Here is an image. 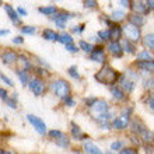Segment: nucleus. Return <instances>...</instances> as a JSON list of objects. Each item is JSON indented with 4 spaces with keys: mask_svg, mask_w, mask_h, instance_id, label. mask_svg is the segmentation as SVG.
Returning a JSON list of instances; mask_svg holds the SVG:
<instances>
[{
    "mask_svg": "<svg viewBox=\"0 0 154 154\" xmlns=\"http://www.w3.org/2000/svg\"><path fill=\"white\" fill-rule=\"evenodd\" d=\"M56 143H57V146H60V147H63V149H66V147H69L70 140H69L67 137H66L65 134H62L60 137H57V139H56Z\"/></svg>",
    "mask_w": 154,
    "mask_h": 154,
    "instance_id": "nucleus-29",
    "label": "nucleus"
},
{
    "mask_svg": "<svg viewBox=\"0 0 154 154\" xmlns=\"http://www.w3.org/2000/svg\"><path fill=\"white\" fill-rule=\"evenodd\" d=\"M17 59H18V56H17V53L13 52V51H6V52L2 55V60H3V63H6V65H11Z\"/></svg>",
    "mask_w": 154,
    "mask_h": 154,
    "instance_id": "nucleus-11",
    "label": "nucleus"
},
{
    "mask_svg": "<svg viewBox=\"0 0 154 154\" xmlns=\"http://www.w3.org/2000/svg\"><path fill=\"white\" fill-rule=\"evenodd\" d=\"M125 16H126V14L122 11V10H114V11L111 13L109 18L114 21V23H119V21H122L123 18H125Z\"/></svg>",
    "mask_w": 154,
    "mask_h": 154,
    "instance_id": "nucleus-25",
    "label": "nucleus"
},
{
    "mask_svg": "<svg viewBox=\"0 0 154 154\" xmlns=\"http://www.w3.org/2000/svg\"><path fill=\"white\" fill-rule=\"evenodd\" d=\"M143 85L146 87V88H154V79H147V80L143 81Z\"/></svg>",
    "mask_w": 154,
    "mask_h": 154,
    "instance_id": "nucleus-37",
    "label": "nucleus"
},
{
    "mask_svg": "<svg viewBox=\"0 0 154 154\" xmlns=\"http://www.w3.org/2000/svg\"><path fill=\"white\" fill-rule=\"evenodd\" d=\"M57 41H59V42H62L63 45H66V44L73 42V38H72V35H70V34H60V35H59V38H57Z\"/></svg>",
    "mask_w": 154,
    "mask_h": 154,
    "instance_id": "nucleus-30",
    "label": "nucleus"
},
{
    "mask_svg": "<svg viewBox=\"0 0 154 154\" xmlns=\"http://www.w3.org/2000/svg\"><path fill=\"white\" fill-rule=\"evenodd\" d=\"M144 128H146V126L142 123V121H139V119H133V122H132V130H133V133L140 134Z\"/></svg>",
    "mask_w": 154,
    "mask_h": 154,
    "instance_id": "nucleus-24",
    "label": "nucleus"
},
{
    "mask_svg": "<svg viewBox=\"0 0 154 154\" xmlns=\"http://www.w3.org/2000/svg\"><path fill=\"white\" fill-rule=\"evenodd\" d=\"M0 4H2V0H0Z\"/></svg>",
    "mask_w": 154,
    "mask_h": 154,
    "instance_id": "nucleus-52",
    "label": "nucleus"
},
{
    "mask_svg": "<svg viewBox=\"0 0 154 154\" xmlns=\"http://www.w3.org/2000/svg\"><path fill=\"white\" fill-rule=\"evenodd\" d=\"M17 74H18V79H20V81H21V84L23 85H27L29 83L28 81V74H27L25 70H20Z\"/></svg>",
    "mask_w": 154,
    "mask_h": 154,
    "instance_id": "nucleus-31",
    "label": "nucleus"
},
{
    "mask_svg": "<svg viewBox=\"0 0 154 154\" xmlns=\"http://www.w3.org/2000/svg\"><path fill=\"white\" fill-rule=\"evenodd\" d=\"M149 106H150L151 111H154V97H151L150 100H149Z\"/></svg>",
    "mask_w": 154,
    "mask_h": 154,
    "instance_id": "nucleus-49",
    "label": "nucleus"
},
{
    "mask_svg": "<svg viewBox=\"0 0 154 154\" xmlns=\"http://www.w3.org/2000/svg\"><path fill=\"white\" fill-rule=\"evenodd\" d=\"M119 2H121L122 7H125V8L130 7V4H132V2H130V0H119Z\"/></svg>",
    "mask_w": 154,
    "mask_h": 154,
    "instance_id": "nucleus-45",
    "label": "nucleus"
},
{
    "mask_svg": "<svg viewBox=\"0 0 154 154\" xmlns=\"http://www.w3.org/2000/svg\"><path fill=\"white\" fill-rule=\"evenodd\" d=\"M111 94L115 100H119V101H125L126 100V94L123 93V88H118V87H112L111 88Z\"/></svg>",
    "mask_w": 154,
    "mask_h": 154,
    "instance_id": "nucleus-18",
    "label": "nucleus"
},
{
    "mask_svg": "<svg viewBox=\"0 0 154 154\" xmlns=\"http://www.w3.org/2000/svg\"><path fill=\"white\" fill-rule=\"evenodd\" d=\"M144 17L143 16H139L137 13H136V14H132V16L129 17V23H132V24H134V25H137V27H142L143 24H144Z\"/></svg>",
    "mask_w": 154,
    "mask_h": 154,
    "instance_id": "nucleus-23",
    "label": "nucleus"
},
{
    "mask_svg": "<svg viewBox=\"0 0 154 154\" xmlns=\"http://www.w3.org/2000/svg\"><path fill=\"white\" fill-rule=\"evenodd\" d=\"M29 90L32 91L34 95H37V97H39V95H42L45 91V83L41 79H32V80L29 81Z\"/></svg>",
    "mask_w": 154,
    "mask_h": 154,
    "instance_id": "nucleus-7",
    "label": "nucleus"
},
{
    "mask_svg": "<svg viewBox=\"0 0 154 154\" xmlns=\"http://www.w3.org/2000/svg\"><path fill=\"white\" fill-rule=\"evenodd\" d=\"M109 37L111 41H119L122 37V28L119 25H111L109 28Z\"/></svg>",
    "mask_w": 154,
    "mask_h": 154,
    "instance_id": "nucleus-15",
    "label": "nucleus"
},
{
    "mask_svg": "<svg viewBox=\"0 0 154 154\" xmlns=\"http://www.w3.org/2000/svg\"><path fill=\"white\" fill-rule=\"evenodd\" d=\"M27 119H28V122L32 125V128L37 130L39 134H45V133H46V125H45V122L42 121L41 118L29 114V115H27Z\"/></svg>",
    "mask_w": 154,
    "mask_h": 154,
    "instance_id": "nucleus-6",
    "label": "nucleus"
},
{
    "mask_svg": "<svg viewBox=\"0 0 154 154\" xmlns=\"http://www.w3.org/2000/svg\"><path fill=\"white\" fill-rule=\"evenodd\" d=\"M122 31H123V34L128 37V39H130L132 42H137V41L140 39V28H139L137 25L132 24V23L123 25Z\"/></svg>",
    "mask_w": 154,
    "mask_h": 154,
    "instance_id": "nucleus-3",
    "label": "nucleus"
},
{
    "mask_svg": "<svg viewBox=\"0 0 154 154\" xmlns=\"http://www.w3.org/2000/svg\"><path fill=\"white\" fill-rule=\"evenodd\" d=\"M98 37L101 38L102 41H109L111 37H109V29H104V31H100L98 32Z\"/></svg>",
    "mask_w": 154,
    "mask_h": 154,
    "instance_id": "nucleus-35",
    "label": "nucleus"
},
{
    "mask_svg": "<svg viewBox=\"0 0 154 154\" xmlns=\"http://www.w3.org/2000/svg\"><path fill=\"white\" fill-rule=\"evenodd\" d=\"M13 42H14V44H23V42H24V38H21V37H16L14 39H13Z\"/></svg>",
    "mask_w": 154,
    "mask_h": 154,
    "instance_id": "nucleus-47",
    "label": "nucleus"
},
{
    "mask_svg": "<svg viewBox=\"0 0 154 154\" xmlns=\"http://www.w3.org/2000/svg\"><path fill=\"white\" fill-rule=\"evenodd\" d=\"M84 151L85 153H91V154H101V149L98 146H95L94 143L91 142H85L84 143Z\"/></svg>",
    "mask_w": 154,
    "mask_h": 154,
    "instance_id": "nucleus-19",
    "label": "nucleus"
},
{
    "mask_svg": "<svg viewBox=\"0 0 154 154\" xmlns=\"http://www.w3.org/2000/svg\"><path fill=\"white\" fill-rule=\"evenodd\" d=\"M52 88L59 98H66L67 95H70V85H69V83L65 80L55 81L52 85Z\"/></svg>",
    "mask_w": 154,
    "mask_h": 154,
    "instance_id": "nucleus-2",
    "label": "nucleus"
},
{
    "mask_svg": "<svg viewBox=\"0 0 154 154\" xmlns=\"http://www.w3.org/2000/svg\"><path fill=\"white\" fill-rule=\"evenodd\" d=\"M72 134H73V137H76L77 140H83V139L87 137V136L81 132V129L76 125V123H72Z\"/></svg>",
    "mask_w": 154,
    "mask_h": 154,
    "instance_id": "nucleus-21",
    "label": "nucleus"
},
{
    "mask_svg": "<svg viewBox=\"0 0 154 154\" xmlns=\"http://www.w3.org/2000/svg\"><path fill=\"white\" fill-rule=\"evenodd\" d=\"M8 31L7 29H0V37H4V35H7Z\"/></svg>",
    "mask_w": 154,
    "mask_h": 154,
    "instance_id": "nucleus-51",
    "label": "nucleus"
},
{
    "mask_svg": "<svg viewBox=\"0 0 154 154\" xmlns=\"http://www.w3.org/2000/svg\"><path fill=\"white\" fill-rule=\"evenodd\" d=\"M21 31H23L24 34L32 35V34L37 32V28H35V27H31V25H25V27H23V28H21Z\"/></svg>",
    "mask_w": 154,
    "mask_h": 154,
    "instance_id": "nucleus-33",
    "label": "nucleus"
},
{
    "mask_svg": "<svg viewBox=\"0 0 154 154\" xmlns=\"http://www.w3.org/2000/svg\"><path fill=\"white\" fill-rule=\"evenodd\" d=\"M140 136H142V139H143V142L144 143H153L154 142V133L151 132V130L147 129V128L143 129V132L140 133Z\"/></svg>",
    "mask_w": 154,
    "mask_h": 154,
    "instance_id": "nucleus-20",
    "label": "nucleus"
},
{
    "mask_svg": "<svg viewBox=\"0 0 154 154\" xmlns=\"http://www.w3.org/2000/svg\"><path fill=\"white\" fill-rule=\"evenodd\" d=\"M42 38L46 41H57V38H59V34L55 32L53 29L51 28H46L42 31Z\"/></svg>",
    "mask_w": 154,
    "mask_h": 154,
    "instance_id": "nucleus-17",
    "label": "nucleus"
},
{
    "mask_svg": "<svg viewBox=\"0 0 154 154\" xmlns=\"http://www.w3.org/2000/svg\"><path fill=\"white\" fill-rule=\"evenodd\" d=\"M17 13H18V14H21V16H27V10H25V8H23V7H18Z\"/></svg>",
    "mask_w": 154,
    "mask_h": 154,
    "instance_id": "nucleus-48",
    "label": "nucleus"
},
{
    "mask_svg": "<svg viewBox=\"0 0 154 154\" xmlns=\"http://www.w3.org/2000/svg\"><path fill=\"white\" fill-rule=\"evenodd\" d=\"M63 100H65V104H67L69 106H74V100L70 97V95H67V97L63 98Z\"/></svg>",
    "mask_w": 154,
    "mask_h": 154,
    "instance_id": "nucleus-43",
    "label": "nucleus"
},
{
    "mask_svg": "<svg viewBox=\"0 0 154 154\" xmlns=\"http://www.w3.org/2000/svg\"><path fill=\"white\" fill-rule=\"evenodd\" d=\"M65 46H66V49H67L69 52H72V53H76L77 51H79V49H77V46H74V45H73V42H70V44H66Z\"/></svg>",
    "mask_w": 154,
    "mask_h": 154,
    "instance_id": "nucleus-40",
    "label": "nucleus"
},
{
    "mask_svg": "<svg viewBox=\"0 0 154 154\" xmlns=\"http://www.w3.org/2000/svg\"><path fill=\"white\" fill-rule=\"evenodd\" d=\"M79 46H80V49H83L85 53H90L91 51H93V45L88 44V42H85V41H80Z\"/></svg>",
    "mask_w": 154,
    "mask_h": 154,
    "instance_id": "nucleus-32",
    "label": "nucleus"
},
{
    "mask_svg": "<svg viewBox=\"0 0 154 154\" xmlns=\"http://www.w3.org/2000/svg\"><path fill=\"white\" fill-rule=\"evenodd\" d=\"M4 10H6V13L8 14V17H10V20L14 23V24H18L20 23V18H18V13L14 10V8L10 6V4H6L4 6Z\"/></svg>",
    "mask_w": 154,
    "mask_h": 154,
    "instance_id": "nucleus-14",
    "label": "nucleus"
},
{
    "mask_svg": "<svg viewBox=\"0 0 154 154\" xmlns=\"http://www.w3.org/2000/svg\"><path fill=\"white\" fill-rule=\"evenodd\" d=\"M67 73L73 77V79H76V80H79V79H80V74H79V70H77L76 66H72V67H69V72H67Z\"/></svg>",
    "mask_w": 154,
    "mask_h": 154,
    "instance_id": "nucleus-34",
    "label": "nucleus"
},
{
    "mask_svg": "<svg viewBox=\"0 0 154 154\" xmlns=\"http://www.w3.org/2000/svg\"><path fill=\"white\" fill-rule=\"evenodd\" d=\"M84 7L85 8H95L97 7V2H95V0H85Z\"/></svg>",
    "mask_w": 154,
    "mask_h": 154,
    "instance_id": "nucleus-38",
    "label": "nucleus"
},
{
    "mask_svg": "<svg viewBox=\"0 0 154 154\" xmlns=\"http://www.w3.org/2000/svg\"><path fill=\"white\" fill-rule=\"evenodd\" d=\"M137 66L142 70H146L147 73L154 74V59L153 60H137Z\"/></svg>",
    "mask_w": 154,
    "mask_h": 154,
    "instance_id": "nucleus-13",
    "label": "nucleus"
},
{
    "mask_svg": "<svg viewBox=\"0 0 154 154\" xmlns=\"http://www.w3.org/2000/svg\"><path fill=\"white\" fill-rule=\"evenodd\" d=\"M0 98H2V100H4V101H7V100H8V95H7V91H6V90L0 88Z\"/></svg>",
    "mask_w": 154,
    "mask_h": 154,
    "instance_id": "nucleus-44",
    "label": "nucleus"
},
{
    "mask_svg": "<svg viewBox=\"0 0 154 154\" xmlns=\"http://www.w3.org/2000/svg\"><path fill=\"white\" fill-rule=\"evenodd\" d=\"M74 14H70V13H66V11H60V13H55L53 14V21L57 24L59 28H65L66 25V21L70 20V18H73Z\"/></svg>",
    "mask_w": 154,
    "mask_h": 154,
    "instance_id": "nucleus-8",
    "label": "nucleus"
},
{
    "mask_svg": "<svg viewBox=\"0 0 154 154\" xmlns=\"http://www.w3.org/2000/svg\"><path fill=\"white\" fill-rule=\"evenodd\" d=\"M132 10L137 14H144L149 10V7H147V3H144V2H134L132 4Z\"/></svg>",
    "mask_w": 154,
    "mask_h": 154,
    "instance_id": "nucleus-16",
    "label": "nucleus"
},
{
    "mask_svg": "<svg viewBox=\"0 0 154 154\" xmlns=\"http://www.w3.org/2000/svg\"><path fill=\"white\" fill-rule=\"evenodd\" d=\"M119 77H121L119 73H118L114 67L105 65L97 74H95V80H97L98 83H101V84L111 85V84H114V83H116V80Z\"/></svg>",
    "mask_w": 154,
    "mask_h": 154,
    "instance_id": "nucleus-1",
    "label": "nucleus"
},
{
    "mask_svg": "<svg viewBox=\"0 0 154 154\" xmlns=\"http://www.w3.org/2000/svg\"><path fill=\"white\" fill-rule=\"evenodd\" d=\"M111 149L112 150H121L122 149V142H114L111 144Z\"/></svg>",
    "mask_w": 154,
    "mask_h": 154,
    "instance_id": "nucleus-42",
    "label": "nucleus"
},
{
    "mask_svg": "<svg viewBox=\"0 0 154 154\" xmlns=\"http://www.w3.org/2000/svg\"><path fill=\"white\" fill-rule=\"evenodd\" d=\"M83 29H84V25H76V27H74V28H73V32H76V34H80L81 31H83Z\"/></svg>",
    "mask_w": 154,
    "mask_h": 154,
    "instance_id": "nucleus-46",
    "label": "nucleus"
},
{
    "mask_svg": "<svg viewBox=\"0 0 154 154\" xmlns=\"http://www.w3.org/2000/svg\"><path fill=\"white\" fill-rule=\"evenodd\" d=\"M108 112V104L104 100H95V101L90 105V114L93 115L94 118L98 116L101 114H105Z\"/></svg>",
    "mask_w": 154,
    "mask_h": 154,
    "instance_id": "nucleus-4",
    "label": "nucleus"
},
{
    "mask_svg": "<svg viewBox=\"0 0 154 154\" xmlns=\"http://www.w3.org/2000/svg\"><path fill=\"white\" fill-rule=\"evenodd\" d=\"M108 51H109V53L115 57H122V55H123V49H122L119 41H112V42H109Z\"/></svg>",
    "mask_w": 154,
    "mask_h": 154,
    "instance_id": "nucleus-10",
    "label": "nucleus"
},
{
    "mask_svg": "<svg viewBox=\"0 0 154 154\" xmlns=\"http://www.w3.org/2000/svg\"><path fill=\"white\" fill-rule=\"evenodd\" d=\"M121 87L128 93H132L134 90V81L132 79H128V77L122 76L121 77Z\"/></svg>",
    "mask_w": 154,
    "mask_h": 154,
    "instance_id": "nucleus-12",
    "label": "nucleus"
},
{
    "mask_svg": "<svg viewBox=\"0 0 154 154\" xmlns=\"http://www.w3.org/2000/svg\"><path fill=\"white\" fill-rule=\"evenodd\" d=\"M119 153H122V154H136L137 151L134 150V149H121Z\"/></svg>",
    "mask_w": 154,
    "mask_h": 154,
    "instance_id": "nucleus-41",
    "label": "nucleus"
},
{
    "mask_svg": "<svg viewBox=\"0 0 154 154\" xmlns=\"http://www.w3.org/2000/svg\"><path fill=\"white\" fill-rule=\"evenodd\" d=\"M90 59L93 62H97V63H105L106 56H105V52H104V48L102 46L93 48V51L90 52Z\"/></svg>",
    "mask_w": 154,
    "mask_h": 154,
    "instance_id": "nucleus-9",
    "label": "nucleus"
},
{
    "mask_svg": "<svg viewBox=\"0 0 154 154\" xmlns=\"http://www.w3.org/2000/svg\"><path fill=\"white\" fill-rule=\"evenodd\" d=\"M84 2H85V0H84Z\"/></svg>",
    "mask_w": 154,
    "mask_h": 154,
    "instance_id": "nucleus-53",
    "label": "nucleus"
},
{
    "mask_svg": "<svg viewBox=\"0 0 154 154\" xmlns=\"http://www.w3.org/2000/svg\"><path fill=\"white\" fill-rule=\"evenodd\" d=\"M153 59H154L153 55L146 49H143L142 52L137 55V60H153Z\"/></svg>",
    "mask_w": 154,
    "mask_h": 154,
    "instance_id": "nucleus-28",
    "label": "nucleus"
},
{
    "mask_svg": "<svg viewBox=\"0 0 154 154\" xmlns=\"http://www.w3.org/2000/svg\"><path fill=\"white\" fill-rule=\"evenodd\" d=\"M143 42H144V45H146V46H149L150 49H153V51H154V32L144 35Z\"/></svg>",
    "mask_w": 154,
    "mask_h": 154,
    "instance_id": "nucleus-27",
    "label": "nucleus"
},
{
    "mask_svg": "<svg viewBox=\"0 0 154 154\" xmlns=\"http://www.w3.org/2000/svg\"><path fill=\"white\" fill-rule=\"evenodd\" d=\"M0 80L3 81V83H6L7 85H10V87H13V85H14V83L11 81V79H8V77L4 76L3 73H0Z\"/></svg>",
    "mask_w": 154,
    "mask_h": 154,
    "instance_id": "nucleus-36",
    "label": "nucleus"
},
{
    "mask_svg": "<svg viewBox=\"0 0 154 154\" xmlns=\"http://www.w3.org/2000/svg\"><path fill=\"white\" fill-rule=\"evenodd\" d=\"M38 10H39V13L45 14V16H53L57 11V8L55 6H45V7H39Z\"/></svg>",
    "mask_w": 154,
    "mask_h": 154,
    "instance_id": "nucleus-26",
    "label": "nucleus"
},
{
    "mask_svg": "<svg viewBox=\"0 0 154 154\" xmlns=\"http://www.w3.org/2000/svg\"><path fill=\"white\" fill-rule=\"evenodd\" d=\"M129 122H130V109H128L125 112H122L114 121V128L118 130H123L129 126Z\"/></svg>",
    "mask_w": 154,
    "mask_h": 154,
    "instance_id": "nucleus-5",
    "label": "nucleus"
},
{
    "mask_svg": "<svg viewBox=\"0 0 154 154\" xmlns=\"http://www.w3.org/2000/svg\"><path fill=\"white\" fill-rule=\"evenodd\" d=\"M147 7L154 10V0H147Z\"/></svg>",
    "mask_w": 154,
    "mask_h": 154,
    "instance_id": "nucleus-50",
    "label": "nucleus"
},
{
    "mask_svg": "<svg viewBox=\"0 0 154 154\" xmlns=\"http://www.w3.org/2000/svg\"><path fill=\"white\" fill-rule=\"evenodd\" d=\"M62 134H63V133H62L60 130H55V129H53V130H51V132H49V136H51L52 139H57V137H60Z\"/></svg>",
    "mask_w": 154,
    "mask_h": 154,
    "instance_id": "nucleus-39",
    "label": "nucleus"
},
{
    "mask_svg": "<svg viewBox=\"0 0 154 154\" xmlns=\"http://www.w3.org/2000/svg\"><path fill=\"white\" fill-rule=\"evenodd\" d=\"M121 46L123 49V52H128V53H134V51H136L130 39H123L121 42Z\"/></svg>",
    "mask_w": 154,
    "mask_h": 154,
    "instance_id": "nucleus-22",
    "label": "nucleus"
}]
</instances>
